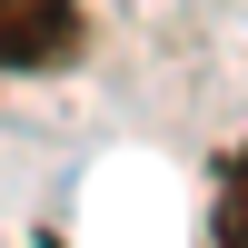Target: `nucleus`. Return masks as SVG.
I'll return each instance as SVG.
<instances>
[{
    "label": "nucleus",
    "instance_id": "obj_1",
    "mask_svg": "<svg viewBox=\"0 0 248 248\" xmlns=\"http://www.w3.org/2000/svg\"><path fill=\"white\" fill-rule=\"evenodd\" d=\"M79 50V0H0V70H60Z\"/></svg>",
    "mask_w": 248,
    "mask_h": 248
},
{
    "label": "nucleus",
    "instance_id": "obj_2",
    "mask_svg": "<svg viewBox=\"0 0 248 248\" xmlns=\"http://www.w3.org/2000/svg\"><path fill=\"white\" fill-rule=\"evenodd\" d=\"M209 248H248V149L218 159V218H209Z\"/></svg>",
    "mask_w": 248,
    "mask_h": 248
}]
</instances>
